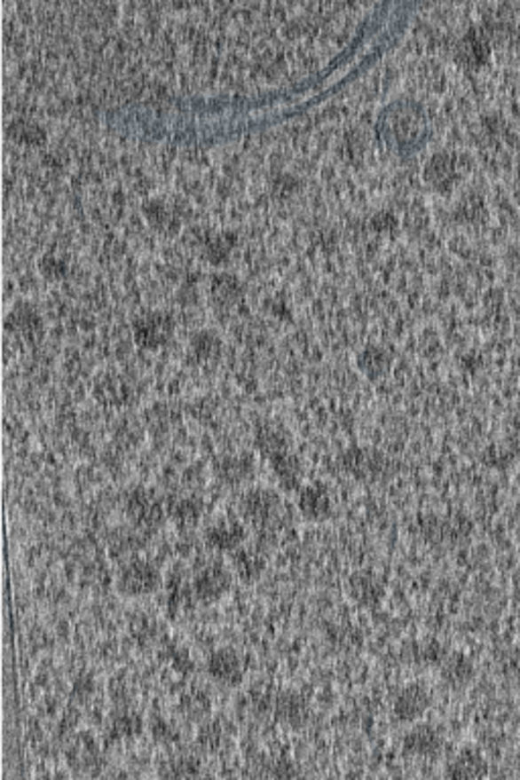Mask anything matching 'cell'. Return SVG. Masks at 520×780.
Returning <instances> with one entry per match:
<instances>
[{"label": "cell", "mask_w": 520, "mask_h": 780, "mask_svg": "<svg viewBox=\"0 0 520 780\" xmlns=\"http://www.w3.org/2000/svg\"><path fill=\"white\" fill-rule=\"evenodd\" d=\"M238 512L258 532H275L285 520L283 498L271 488L246 490L238 500Z\"/></svg>", "instance_id": "obj_1"}, {"label": "cell", "mask_w": 520, "mask_h": 780, "mask_svg": "<svg viewBox=\"0 0 520 780\" xmlns=\"http://www.w3.org/2000/svg\"><path fill=\"white\" fill-rule=\"evenodd\" d=\"M381 126L386 140L400 149H411L425 137L423 112L414 102L398 100L392 104L384 110Z\"/></svg>", "instance_id": "obj_2"}, {"label": "cell", "mask_w": 520, "mask_h": 780, "mask_svg": "<svg viewBox=\"0 0 520 780\" xmlns=\"http://www.w3.org/2000/svg\"><path fill=\"white\" fill-rule=\"evenodd\" d=\"M124 512L130 524L143 535L157 532L167 520V500L157 490L137 486L124 498Z\"/></svg>", "instance_id": "obj_3"}, {"label": "cell", "mask_w": 520, "mask_h": 780, "mask_svg": "<svg viewBox=\"0 0 520 780\" xmlns=\"http://www.w3.org/2000/svg\"><path fill=\"white\" fill-rule=\"evenodd\" d=\"M163 586L161 569L151 559L132 557L124 561L116 575V589L124 597H145L159 592Z\"/></svg>", "instance_id": "obj_4"}, {"label": "cell", "mask_w": 520, "mask_h": 780, "mask_svg": "<svg viewBox=\"0 0 520 780\" xmlns=\"http://www.w3.org/2000/svg\"><path fill=\"white\" fill-rule=\"evenodd\" d=\"M234 579L236 575L232 571V567L222 563V561H208V563L200 565L192 578L195 602L206 603V606L220 602L222 597L230 594Z\"/></svg>", "instance_id": "obj_5"}, {"label": "cell", "mask_w": 520, "mask_h": 780, "mask_svg": "<svg viewBox=\"0 0 520 780\" xmlns=\"http://www.w3.org/2000/svg\"><path fill=\"white\" fill-rule=\"evenodd\" d=\"M248 531L240 516L220 515L203 529V543L216 553H234L246 543Z\"/></svg>", "instance_id": "obj_6"}, {"label": "cell", "mask_w": 520, "mask_h": 780, "mask_svg": "<svg viewBox=\"0 0 520 780\" xmlns=\"http://www.w3.org/2000/svg\"><path fill=\"white\" fill-rule=\"evenodd\" d=\"M208 677L216 681L222 687H238L242 685L246 677V666L242 657L232 646H222L214 650L206 660Z\"/></svg>", "instance_id": "obj_7"}, {"label": "cell", "mask_w": 520, "mask_h": 780, "mask_svg": "<svg viewBox=\"0 0 520 780\" xmlns=\"http://www.w3.org/2000/svg\"><path fill=\"white\" fill-rule=\"evenodd\" d=\"M429 707H431V691L425 683L414 681L397 693L392 701V715L400 723H413L423 718Z\"/></svg>", "instance_id": "obj_8"}, {"label": "cell", "mask_w": 520, "mask_h": 780, "mask_svg": "<svg viewBox=\"0 0 520 780\" xmlns=\"http://www.w3.org/2000/svg\"><path fill=\"white\" fill-rule=\"evenodd\" d=\"M445 746V737L433 723H417L403 737V748L414 758H437Z\"/></svg>", "instance_id": "obj_9"}, {"label": "cell", "mask_w": 520, "mask_h": 780, "mask_svg": "<svg viewBox=\"0 0 520 780\" xmlns=\"http://www.w3.org/2000/svg\"><path fill=\"white\" fill-rule=\"evenodd\" d=\"M214 476L228 488L244 486L255 477V460L248 453H226L214 461Z\"/></svg>", "instance_id": "obj_10"}, {"label": "cell", "mask_w": 520, "mask_h": 780, "mask_svg": "<svg viewBox=\"0 0 520 780\" xmlns=\"http://www.w3.org/2000/svg\"><path fill=\"white\" fill-rule=\"evenodd\" d=\"M135 342L146 350L165 346L173 335V319L167 313H146L140 318L135 327Z\"/></svg>", "instance_id": "obj_11"}, {"label": "cell", "mask_w": 520, "mask_h": 780, "mask_svg": "<svg viewBox=\"0 0 520 780\" xmlns=\"http://www.w3.org/2000/svg\"><path fill=\"white\" fill-rule=\"evenodd\" d=\"M203 516H206V504L200 496L184 494L171 496L167 500V518L177 526L179 531H193Z\"/></svg>", "instance_id": "obj_12"}, {"label": "cell", "mask_w": 520, "mask_h": 780, "mask_svg": "<svg viewBox=\"0 0 520 780\" xmlns=\"http://www.w3.org/2000/svg\"><path fill=\"white\" fill-rule=\"evenodd\" d=\"M271 707H272V715H275V720L285 723V726H289V728L305 726V723L309 721V713H311V709H309V704L303 695L297 693V691H291V689H287V691H279L275 697H272Z\"/></svg>", "instance_id": "obj_13"}, {"label": "cell", "mask_w": 520, "mask_h": 780, "mask_svg": "<svg viewBox=\"0 0 520 780\" xmlns=\"http://www.w3.org/2000/svg\"><path fill=\"white\" fill-rule=\"evenodd\" d=\"M332 508V496H329V492L323 484L315 482L301 486L297 496V510L309 523H321V520L329 518Z\"/></svg>", "instance_id": "obj_14"}, {"label": "cell", "mask_w": 520, "mask_h": 780, "mask_svg": "<svg viewBox=\"0 0 520 780\" xmlns=\"http://www.w3.org/2000/svg\"><path fill=\"white\" fill-rule=\"evenodd\" d=\"M348 594L360 608H376L386 595L384 581L374 571H358L348 581Z\"/></svg>", "instance_id": "obj_15"}, {"label": "cell", "mask_w": 520, "mask_h": 780, "mask_svg": "<svg viewBox=\"0 0 520 780\" xmlns=\"http://www.w3.org/2000/svg\"><path fill=\"white\" fill-rule=\"evenodd\" d=\"M343 468L358 480H376L384 476L389 461L384 460L382 453L372 452V449H352L343 455Z\"/></svg>", "instance_id": "obj_16"}, {"label": "cell", "mask_w": 520, "mask_h": 780, "mask_svg": "<svg viewBox=\"0 0 520 780\" xmlns=\"http://www.w3.org/2000/svg\"><path fill=\"white\" fill-rule=\"evenodd\" d=\"M421 532L429 540V543H458V540L466 539L469 532V524L466 518H425L421 523Z\"/></svg>", "instance_id": "obj_17"}, {"label": "cell", "mask_w": 520, "mask_h": 780, "mask_svg": "<svg viewBox=\"0 0 520 780\" xmlns=\"http://www.w3.org/2000/svg\"><path fill=\"white\" fill-rule=\"evenodd\" d=\"M232 728L226 720L214 718L201 721L195 742L206 754H222L232 746Z\"/></svg>", "instance_id": "obj_18"}, {"label": "cell", "mask_w": 520, "mask_h": 780, "mask_svg": "<svg viewBox=\"0 0 520 780\" xmlns=\"http://www.w3.org/2000/svg\"><path fill=\"white\" fill-rule=\"evenodd\" d=\"M145 729L143 715L135 712L130 705L118 707L116 712L110 713L106 732L112 742H126L135 740Z\"/></svg>", "instance_id": "obj_19"}, {"label": "cell", "mask_w": 520, "mask_h": 780, "mask_svg": "<svg viewBox=\"0 0 520 780\" xmlns=\"http://www.w3.org/2000/svg\"><path fill=\"white\" fill-rule=\"evenodd\" d=\"M439 674L447 687L466 689L476 677V665L466 652H452L441 660Z\"/></svg>", "instance_id": "obj_20"}, {"label": "cell", "mask_w": 520, "mask_h": 780, "mask_svg": "<svg viewBox=\"0 0 520 780\" xmlns=\"http://www.w3.org/2000/svg\"><path fill=\"white\" fill-rule=\"evenodd\" d=\"M488 772V762L484 754L474 746H463L447 764L445 775L452 778H476Z\"/></svg>", "instance_id": "obj_21"}, {"label": "cell", "mask_w": 520, "mask_h": 780, "mask_svg": "<svg viewBox=\"0 0 520 780\" xmlns=\"http://www.w3.org/2000/svg\"><path fill=\"white\" fill-rule=\"evenodd\" d=\"M232 571H234L236 579L242 583H255L260 579V575L264 573L266 569V561L263 555H260L258 549H252V547H240L232 553V561H230Z\"/></svg>", "instance_id": "obj_22"}, {"label": "cell", "mask_w": 520, "mask_h": 780, "mask_svg": "<svg viewBox=\"0 0 520 780\" xmlns=\"http://www.w3.org/2000/svg\"><path fill=\"white\" fill-rule=\"evenodd\" d=\"M177 712L184 720L193 721V723H201L209 718L212 713V697L206 689L193 687L181 695L177 701Z\"/></svg>", "instance_id": "obj_23"}, {"label": "cell", "mask_w": 520, "mask_h": 780, "mask_svg": "<svg viewBox=\"0 0 520 780\" xmlns=\"http://www.w3.org/2000/svg\"><path fill=\"white\" fill-rule=\"evenodd\" d=\"M195 600L192 579H187L184 573H171L165 583V603L171 614H179L192 606Z\"/></svg>", "instance_id": "obj_24"}, {"label": "cell", "mask_w": 520, "mask_h": 780, "mask_svg": "<svg viewBox=\"0 0 520 780\" xmlns=\"http://www.w3.org/2000/svg\"><path fill=\"white\" fill-rule=\"evenodd\" d=\"M272 466V472H275L277 480L280 484V488L287 492L293 490H301V477H303V469H301L299 460L295 458L291 452L279 453L277 458L269 460Z\"/></svg>", "instance_id": "obj_25"}, {"label": "cell", "mask_w": 520, "mask_h": 780, "mask_svg": "<svg viewBox=\"0 0 520 780\" xmlns=\"http://www.w3.org/2000/svg\"><path fill=\"white\" fill-rule=\"evenodd\" d=\"M256 447L266 460H272V458H277L279 453L289 452V441H287V435L283 433V429H280L279 425L269 423V425L258 427Z\"/></svg>", "instance_id": "obj_26"}, {"label": "cell", "mask_w": 520, "mask_h": 780, "mask_svg": "<svg viewBox=\"0 0 520 780\" xmlns=\"http://www.w3.org/2000/svg\"><path fill=\"white\" fill-rule=\"evenodd\" d=\"M447 657L444 644L437 641H419L413 642L405 650V658L417 666H437Z\"/></svg>", "instance_id": "obj_27"}, {"label": "cell", "mask_w": 520, "mask_h": 780, "mask_svg": "<svg viewBox=\"0 0 520 780\" xmlns=\"http://www.w3.org/2000/svg\"><path fill=\"white\" fill-rule=\"evenodd\" d=\"M132 384L124 381L122 376H106L100 384H96V397H100L104 403L110 405H124L132 400Z\"/></svg>", "instance_id": "obj_28"}, {"label": "cell", "mask_w": 520, "mask_h": 780, "mask_svg": "<svg viewBox=\"0 0 520 780\" xmlns=\"http://www.w3.org/2000/svg\"><path fill=\"white\" fill-rule=\"evenodd\" d=\"M146 537L143 532L137 531L135 526L132 529H121L116 535H112L110 539V555L116 559H124L129 561L135 557V553L143 547V539Z\"/></svg>", "instance_id": "obj_29"}, {"label": "cell", "mask_w": 520, "mask_h": 780, "mask_svg": "<svg viewBox=\"0 0 520 780\" xmlns=\"http://www.w3.org/2000/svg\"><path fill=\"white\" fill-rule=\"evenodd\" d=\"M358 368L368 378H381L390 368V356L378 346H368L358 354Z\"/></svg>", "instance_id": "obj_30"}, {"label": "cell", "mask_w": 520, "mask_h": 780, "mask_svg": "<svg viewBox=\"0 0 520 780\" xmlns=\"http://www.w3.org/2000/svg\"><path fill=\"white\" fill-rule=\"evenodd\" d=\"M189 350H192V356L198 362H209V360H216V358L220 356L222 342H220V337L212 332H200L192 337Z\"/></svg>", "instance_id": "obj_31"}, {"label": "cell", "mask_w": 520, "mask_h": 780, "mask_svg": "<svg viewBox=\"0 0 520 780\" xmlns=\"http://www.w3.org/2000/svg\"><path fill=\"white\" fill-rule=\"evenodd\" d=\"M161 650H163L161 652V657H163V660H167V663L171 665L175 671L184 673V674L193 673V669H195L193 658H192V655H189V650L185 649V646L169 641L163 644V649Z\"/></svg>", "instance_id": "obj_32"}, {"label": "cell", "mask_w": 520, "mask_h": 780, "mask_svg": "<svg viewBox=\"0 0 520 780\" xmlns=\"http://www.w3.org/2000/svg\"><path fill=\"white\" fill-rule=\"evenodd\" d=\"M427 181L429 184L444 187L453 177V161L447 154H435L427 165Z\"/></svg>", "instance_id": "obj_33"}, {"label": "cell", "mask_w": 520, "mask_h": 780, "mask_svg": "<svg viewBox=\"0 0 520 780\" xmlns=\"http://www.w3.org/2000/svg\"><path fill=\"white\" fill-rule=\"evenodd\" d=\"M9 327L15 329L17 334L35 337L41 332V319L33 309H15L9 318Z\"/></svg>", "instance_id": "obj_34"}, {"label": "cell", "mask_w": 520, "mask_h": 780, "mask_svg": "<svg viewBox=\"0 0 520 780\" xmlns=\"http://www.w3.org/2000/svg\"><path fill=\"white\" fill-rule=\"evenodd\" d=\"M149 732H151L153 740L157 742L159 746H165V748L175 746V744H177L179 737H181L179 729L175 728L167 718H163V715H154V718L149 721Z\"/></svg>", "instance_id": "obj_35"}, {"label": "cell", "mask_w": 520, "mask_h": 780, "mask_svg": "<svg viewBox=\"0 0 520 780\" xmlns=\"http://www.w3.org/2000/svg\"><path fill=\"white\" fill-rule=\"evenodd\" d=\"M159 772L163 776H195L200 772V762H198V758H193V756L179 754V756H173V758H169L167 762H163Z\"/></svg>", "instance_id": "obj_36"}, {"label": "cell", "mask_w": 520, "mask_h": 780, "mask_svg": "<svg viewBox=\"0 0 520 780\" xmlns=\"http://www.w3.org/2000/svg\"><path fill=\"white\" fill-rule=\"evenodd\" d=\"M98 758V750L96 744L90 736H82L72 744V750H69V762L72 766H92L94 760Z\"/></svg>", "instance_id": "obj_37"}, {"label": "cell", "mask_w": 520, "mask_h": 780, "mask_svg": "<svg viewBox=\"0 0 520 780\" xmlns=\"http://www.w3.org/2000/svg\"><path fill=\"white\" fill-rule=\"evenodd\" d=\"M214 299L220 305H232L234 301L240 297V283L230 275H220L212 285Z\"/></svg>", "instance_id": "obj_38"}, {"label": "cell", "mask_w": 520, "mask_h": 780, "mask_svg": "<svg viewBox=\"0 0 520 780\" xmlns=\"http://www.w3.org/2000/svg\"><path fill=\"white\" fill-rule=\"evenodd\" d=\"M132 636H135V641L140 646H151L153 642L159 641V624L151 616L140 614L132 622Z\"/></svg>", "instance_id": "obj_39"}, {"label": "cell", "mask_w": 520, "mask_h": 780, "mask_svg": "<svg viewBox=\"0 0 520 780\" xmlns=\"http://www.w3.org/2000/svg\"><path fill=\"white\" fill-rule=\"evenodd\" d=\"M460 58L466 63H469V66H472V63L484 61V58H486V43H484V39L480 37V35L469 33L468 37L461 41Z\"/></svg>", "instance_id": "obj_40"}, {"label": "cell", "mask_w": 520, "mask_h": 780, "mask_svg": "<svg viewBox=\"0 0 520 780\" xmlns=\"http://www.w3.org/2000/svg\"><path fill=\"white\" fill-rule=\"evenodd\" d=\"M15 137L25 140V143H39V140H43L45 132L37 122L20 121L15 124Z\"/></svg>", "instance_id": "obj_41"}, {"label": "cell", "mask_w": 520, "mask_h": 780, "mask_svg": "<svg viewBox=\"0 0 520 780\" xmlns=\"http://www.w3.org/2000/svg\"><path fill=\"white\" fill-rule=\"evenodd\" d=\"M145 214L151 217V222L153 224H157V226H167L169 224V220H171V212H169V208L165 206L163 201H151V203H146L145 206Z\"/></svg>", "instance_id": "obj_42"}, {"label": "cell", "mask_w": 520, "mask_h": 780, "mask_svg": "<svg viewBox=\"0 0 520 780\" xmlns=\"http://www.w3.org/2000/svg\"><path fill=\"white\" fill-rule=\"evenodd\" d=\"M232 240H234V234H220V236H214V238H209V242H208V248H209V255H212L214 258H222V256H226L228 255V250L232 248Z\"/></svg>", "instance_id": "obj_43"}, {"label": "cell", "mask_w": 520, "mask_h": 780, "mask_svg": "<svg viewBox=\"0 0 520 780\" xmlns=\"http://www.w3.org/2000/svg\"><path fill=\"white\" fill-rule=\"evenodd\" d=\"M92 693H94V679L88 677V674H80V677H77L75 683H74V695L75 697L86 699Z\"/></svg>", "instance_id": "obj_44"}, {"label": "cell", "mask_w": 520, "mask_h": 780, "mask_svg": "<svg viewBox=\"0 0 520 780\" xmlns=\"http://www.w3.org/2000/svg\"><path fill=\"white\" fill-rule=\"evenodd\" d=\"M512 616H515V620H516V624H518V628H520V595L516 597V602H515V608H512Z\"/></svg>", "instance_id": "obj_45"}]
</instances>
